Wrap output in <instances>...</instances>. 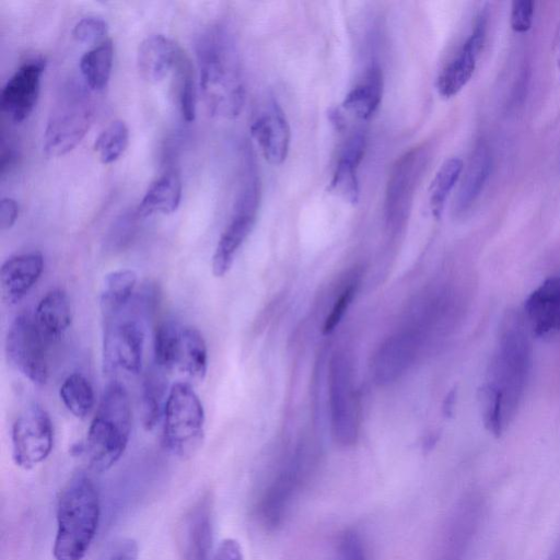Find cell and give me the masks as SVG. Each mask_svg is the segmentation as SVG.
Listing matches in <instances>:
<instances>
[{"instance_id": "e575fe53", "label": "cell", "mask_w": 560, "mask_h": 560, "mask_svg": "<svg viewBox=\"0 0 560 560\" xmlns=\"http://www.w3.org/2000/svg\"><path fill=\"white\" fill-rule=\"evenodd\" d=\"M334 560H368L365 546L358 533L348 530L342 534Z\"/></svg>"}, {"instance_id": "9a60e30c", "label": "cell", "mask_w": 560, "mask_h": 560, "mask_svg": "<svg viewBox=\"0 0 560 560\" xmlns=\"http://www.w3.org/2000/svg\"><path fill=\"white\" fill-rule=\"evenodd\" d=\"M524 318L533 335H560V273L541 282L524 303Z\"/></svg>"}, {"instance_id": "ba28073f", "label": "cell", "mask_w": 560, "mask_h": 560, "mask_svg": "<svg viewBox=\"0 0 560 560\" xmlns=\"http://www.w3.org/2000/svg\"><path fill=\"white\" fill-rule=\"evenodd\" d=\"M429 160L428 149L419 145L402 154L394 164L384 200L385 222L393 232L405 225Z\"/></svg>"}, {"instance_id": "2e32d148", "label": "cell", "mask_w": 560, "mask_h": 560, "mask_svg": "<svg viewBox=\"0 0 560 560\" xmlns=\"http://www.w3.org/2000/svg\"><path fill=\"white\" fill-rule=\"evenodd\" d=\"M212 542V512L208 497L197 500L178 527L180 560H209Z\"/></svg>"}, {"instance_id": "d6a6232c", "label": "cell", "mask_w": 560, "mask_h": 560, "mask_svg": "<svg viewBox=\"0 0 560 560\" xmlns=\"http://www.w3.org/2000/svg\"><path fill=\"white\" fill-rule=\"evenodd\" d=\"M165 385L162 377L153 372L145 375L142 384L141 412L147 430L153 429L162 415Z\"/></svg>"}, {"instance_id": "5b68a950", "label": "cell", "mask_w": 560, "mask_h": 560, "mask_svg": "<svg viewBox=\"0 0 560 560\" xmlns=\"http://www.w3.org/2000/svg\"><path fill=\"white\" fill-rule=\"evenodd\" d=\"M94 116V103L84 83L62 88L45 127V154L58 158L72 151L89 132Z\"/></svg>"}, {"instance_id": "60d3db41", "label": "cell", "mask_w": 560, "mask_h": 560, "mask_svg": "<svg viewBox=\"0 0 560 560\" xmlns=\"http://www.w3.org/2000/svg\"><path fill=\"white\" fill-rule=\"evenodd\" d=\"M548 560H560V537H559L553 550L551 551Z\"/></svg>"}, {"instance_id": "7402d4cb", "label": "cell", "mask_w": 560, "mask_h": 560, "mask_svg": "<svg viewBox=\"0 0 560 560\" xmlns=\"http://www.w3.org/2000/svg\"><path fill=\"white\" fill-rule=\"evenodd\" d=\"M34 320L48 342L58 340L71 324V306L61 289L49 291L38 303Z\"/></svg>"}, {"instance_id": "f546056e", "label": "cell", "mask_w": 560, "mask_h": 560, "mask_svg": "<svg viewBox=\"0 0 560 560\" xmlns=\"http://www.w3.org/2000/svg\"><path fill=\"white\" fill-rule=\"evenodd\" d=\"M174 72L177 78V103L180 115L185 121L191 122L196 117L197 88L194 69L186 54H182Z\"/></svg>"}, {"instance_id": "74e56055", "label": "cell", "mask_w": 560, "mask_h": 560, "mask_svg": "<svg viewBox=\"0 0 560 560\" xmlns=\"http://www.w3.org/2000/svg\"><path fill=\"white\" fill-rule=\"evenodd\" d=\"M355 294V285L351 284L347 287L339 298L336 300L330 313L326 317V320L324 323L323 331L324 334L331 332L335 327L339 324L341 318L343 317L345 312L347 311L348 306L350 305L353 296Z\"/></svg>"}, {"instance_id": "44dd1931", "label": "cell", "mask_w": 560, "mask_h": 560, "mask_svg": "<svg viewBox=\"0 0 560 560\" xmlns=\"http://www.w3.org/2000/svg\"><path fill=\"white\" fill-rule=\"evenodd\" d=\"M182 180L177 172L168 170L156 177L145 190L136 208L139 218L152 214H170L177 210L182 200Z\"/></svg>"}, {"instance_id": "603a6c76", "label": "cell", "mask_w": 560, "mask_h": 560, "mask_svg": "<svg viewBox=\"0 0 560 560\" xmlns=\"http://www.w3.org/2000/svg\"><path fill=\"white\" fill-rule=\"evenodd\" d=\"M382 93V72L377 66H372L363 79L349 91L342 105L354 117L366 120L380 106Z\"/></svg>"}, {"instance_id": "4dcf8cb0", "label": "cell", "mask_w": 560, "mask_h": 560, "mask_svg": "<svg viewBox=\"0 0 560 560\" xmlns=\"http://www.w3.org/2000/svg\"><path fill=\"white\" fill-rule=\"evenodd\" d=\"M128 143L129 129L124 120L116 119L97 136L94 151L103 164H110L124 154Z\"/></svg>"}, {"instance_id": "8fae6325", "label": "cell", "mask_w": 560, "mask_h": 560, "mask_svg": "<svg viewBox=\"0 0 560 560\" xmlns=\"http://www.w3.org/2000/svg\"><path fill=\"white\" fill-rule=\"evenodd\" d=\"M258 207L256 180L249 179L243 187L236 201L233 217L222 232L212 256V272L223 277L231 268L234 258L250 234Z\"/></svg>"}, {"instance_id": "f1b7e54d", "label": "cell", "mask_w": 560, "mask_h": 560, "mask_svg": "<svg viewBox=\"0 0 560 560\" xmlns=\"http://www.w3.org/2000/svg\"><path fill=\"white\" fill-rule=\"evenodd\" d=\"M464 170L458 158L446 160L438 170L429 190L430 208L435 218H440L446 200Z\"/></svg>"}, {"instance_id": "6da1fadb", "label": "cell", "mask_w": 560, "mask_h": 560, "mask_svg": "<svg viewBox=\"0 0 560 560\" xmlns=\"http://www.w3.org/2000/svg\"><path fill=\"white\" fill-rule=\"evenodd\" d=\"M533 349L524 316L509 312L503 317L490 359L487 380L479 389L485 428L500 436L514 418L532 370Z\"/></svg>"}, {"instance_id": "277c9868", "label": "cell", "mask_w": 560, "mask_h": 560, "mask_svg": "<svg viewBox=\"0 0 560 560\" xmlns=\"http://www.w3.org/2000/svg\"><path fill=\"white\" fill-rule=\"evenodd\" d=\"M131 430V407L126 388L114 382L102 396L90 424L85 452L90 465L104 471L115 465L124 454Z\"/></svg>"}, {"instance_id": "836d02e7", "label": "cell", "mask_w": 560, "mask_h": 560, "mask_svg": "<svg viewBox=\"0 0 560 560\" xmlns=\"http://www.w3.org/2000/svg\"><path fill=\"white\" fill-rule=\"evenodd\" d=\"M107 33L108 24L100 16L82 18L72 30V36L77 42L94 45L105 40Z\"/></svg>"}, {"instance_id": "d590c367", "label": "cell", "mask_w": 560, "mask_h": 560, "mask_svg": "<svg viewBox=\"0 0 560 560\" xmlns=\"http://www.w3.org/2000/svg\"><path fill=\"white\" fill-rule=\"evenodd\" d=\"M535 3L530 0L513 1L510 14V24L514 32L526 33L534 21Z\"/></svg>"}, {"instance_id": "cb8c5ba5", "label": "cell", "mask_w": 560, "mask_h": 560, "mask_svg": "<svg viewBox=\"0 0 560 560\" xmlns=\"http://www.w3.org/2000/svg\"><path fill=\"white\" fill-rule=\"evenodd\" d=\"M137 273L132 269H118L104 278L100 306L104 320L119 315L132 300Z\"/></svg>"}, {"instance_id": "3957f363", "label": "cell", "mask_w": 560, "mask_h": 560, "mask_svg": "<svg viewBox=\"0 0 560 560\" xmlns=\"http://www.w3.org/2000/svg\"><path fill=\"white\" fill-rule=\"evenodd\" d=\"M101 516L98 491L84 472L73 475L57 501L56 560H82L97 532Z\"/></svg>"}, {"instance_id": "8d00e7d4", "label": "cell", "mask_w": 560, "mask_h": 560, "mask_svg": "<svg viewBox=\"0 0 560 560\" xmlns=\"http://www.w3.org/2000/svg\"><path fill=\"white\" fill-rule=\"evenodd\" d=\"M97 560H138V546L131 538L110 541Z\"/></svg>"}, {"instance_id": "4316f807", "label": "cell", "mask_w": 560, "mask_h": 560, "mask_svg": "<svg viewBox=\"0 0 560 560\" xmlns=\"http://www.w3.org/2000/svg\"><path fill=\"white\" fill-rule=\"evenodd\" d=\"M177 368L195 381H202L208 369V350L205 338L195 327L180 329V348Z\"/></svg>"}, {"instance_id": "30bf717a", "label": "cell", "mask_w": 560, "mask_h": 560, "mask_svg": "<svg viewBox=\"0 0 560 560\" xmlns=\"http://www.w3.org/2000/svg\"><path fill=\"white\" fill-rule=\"evenodd\" d=\"M12 457L23 469H32L50 454L54 429L49 415L39 405L25 408L15 419L11 432Z\"/></svg>"}, {"instance_id": "83f0119b", "label": "cell", "mask_w": 560, "mask_h": 560, "mask_svg": "<svg viewBox=\"0 0 560 560\" xmlns=\"http://www.w3.org/2000/svg\"><path fill=\"white\" fill-rule=\"evenodd\" d=\"M59 396L66 408L77 418L84 419L95 401L89 380L80 373H72L60 386Z\"/></svg>"}, {"instance_id": "ab89813d", "label": "cell", "mask_w": 560, "mask_h": 560, "mask_svg": "<svg viewBox=\"0 0 560 560\" xmlns=\"http://www.w3.org/2000/svg\"><path fill=\"white\" fill-rule=\"evenodd\" d=\"M212 560H244L240 542L234 538H226L218 546Z\"/></svg>"}, {"instance_id": "d6986e66", "label": "cell", "mask_w": 560, "mask_h": 560, "mask_svg": "<svg viewBox=\"0 0 560 560\" xmlns=\"http://www.w3.org/2000/svg\"><path fill=\"white\" fill-rule=\"evenodd\" d=\"M183 54L170 37L154 34L144 38L137 50V66L141 77L150 83H159L174 71Z\"/></svg>"}, {"instance_id": "d4e9b609", "label": "cell", "mask_w": 560, "mask_h": 560, "mask_svg": "<svg viewBox=\"0 0 560 560\" xmlns=\"http://www.w3.org/2000/svg\"><path fill=\"white\" fill-rule=\"evenodd\" d=\"M491 156L485 145L475 149L456 198V211H467L480 196L490 174Z\"/></svg>"}, {"instance_id": "f35d334b", "label": "cell", "mask_w": 560, "mask_h": 560, "mask_svg": "<svg viewBox=\"0 0 560 560\" xmlns=\"http://www.w3.org/2000/svg\"><path fill=\"white\" fill-rule=\"evenodd\" d=\"M20 206L10 197H4L0 202V228L2 231L11 229L18 220Z\"/></svg>"}, {"instance_id": "7c38bea8", "label": "cell", "mask_w": 560, "mask_h": 560, "mask_svg": "<svg viewBox=\"0 0 560 560\" xmlns=\"http://www.w3.org/2000/svg\"><path fill=\"white\" fill-rule=\"evenodd\" d=\"M332 430L338 443L347 446L358 436L357 401L353 396L349 362L342 354L330 362Z\"/></svg>"}, {"instance_id": "ac0fdd59", "label": "cell", "mask_w": 560, "mask_h": 560, "mask_svg": "<svg viewBox=\"0 0 560 560\" xmlns=\"http://www.w3.org/2000/svg\"><path fill=\"white\" fill-rule=\"evenodd\" d=\"M44 258L38 252L19 254L7 259L0 271L2 300L14 304L23 299L40 278Z\"/></svg>"}, {"instance_id": "5bb4252c", "label": "cell", "mask_w": 560, "mask_h": 560, "mask_svg": "<svg viewBox=\"0 0 560 560\" xmlns=\"http://www.w3.org/2000/svg\"><path fill=\"white\" fill-rule=\"evenodd\" d=\"M487 19L481 13L469 37L465 40L455 57L441 71L436 89L442 97L450 98L459 93L471 79L477 58L486 39Z\"/></svg>"}, {"instance_id": "4fadbf2b", "label": "cell", "mask_w": 560, "mask_h": 560, "mask_svg": "<svg viewBox=\"0 0 560 560\" xmlns=\"http://www.w3.org/2000/svg\"><path fill=\"white\" fill-rule=\"evenodd\" d=\"M45 63L33 59L23 63L7 81L0 94L1 112L13 122L28 118L38 101Z\"/></svg>"}, {"instance_id": "7a4b0ae2", "label": "cell", "mask_w": 560, "mask_h": 560, "mask_svg": "<svg viewBox=\"0 0 560 560\" xmlns=\"http://www.w3.org/2000/svg\"><path fill=\"white\" fill-rule=\"evenodd\" d=\"M199 88L208 112L218 118L238 116L245 100L234 38L223 25L207 28L196 43Z\"/></svg>"}, {"instance_id": "52a82bcc", "label": "cell", "mask_w": 560, "mask_h": 560, "mask_svg": "<svg viewBox=\"0 0 560 560\" xmlns=\"http://www.w3.org/2000/svg\"><path fill=\"white\" fill-rule=\"evenodd\" d=\"M205 434V410L191 388L184 382L174 384L164 407L163 442L179 457L190 456L201 444Z\"/></svg>"}, {"instance_id": "1f68e13d", "label": "cell", "mask_w": 560, "mask_h": 560, "mask_svg": "<svg viewBox=\"0 0 560 560\" xmlns=\"http://www.w3.org/2000/svg\"><path fill=\"white\" fill-rule=\"evenodd\" d=\"M154 361L162 370L177 368L180 329L171 323H163L156 327L154 334Z\"/></svg>"}, {"instance_id": "8992f818", "label": "cell", "mask_w": 560, "mask_h": 560, "mask_svg": "<svg viewBox=\"0 0 560 560\" xmlns=\"http://www.w3.org/2000/svg\"><path fill=\"white\" fill-rule=\"evenodd\" d=\"M150 299L136 298L117 316L105 320L104 332V364L107 371L121 369L137 375L141 370L144 345V313H149Z\"/></svg>"}, {"instance_id": "ffe728a7", "label": "cell", "mask_w": 560, "mask_h": 560, "mask_svg": "<svg viewBox=\"0 0 560 560\" xmlns=\"http://www.w3.org/2000/svg\"><path fill=\"white\" fill-rule=\"evenodd\" d=\"M364 150V133L362 131L353 132L342 148L330 183V190L351 203H355L359 199L357 174Z\"/></svg>"}, {"instance_id": "484cf974", "label": "cell", "mask_w": 560, "mask_h": 560, "mask_svg": "<svg viewBox=\"0 0 560 560\" xmlns=\"http://www.w3.org/2000/svg\"><path fill=\"white\" fill-rule=\"evenodd\" d=\"M114 60V46L109 38L94 45L80 59V71L90 91H103L110 79Z\"/></svg>"}, {"instance_id": "9c48e42d", "label": "cell", "mask_w": 560, "mask_h": 560, "mask_svg": "<svg viewBox=\"0 0 560 560\" xmlns=\"http://www.w3.org/2000/svg\"><path fill=\"white\" fill-rule=\"evenodd\" d=\"M34 318L21 314L12 322L5 339V350L14 368L35 384L48 380L47 345Z\"/></svg>"}, {"instance_id": "e0dca14e", "label": "cell", "mask_w": 560, "mask_h": 560, "mask_svg": "<svg viewBox=\"0 0 560 560\" xmlns=\"http://www.w3.org/2000/svg\"><path fill=\"white\" fill-rule=\"evenodd\" d=\"M250 132L264 158L272 165L281 164L290 148V126L280 106L271 101L254 119Z\"/></svg>"}]
</instances>
